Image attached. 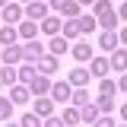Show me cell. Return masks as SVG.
Returning <instances> with one entry per match:
<instances>
[{
	"mask_svg": "<svg viewBox=\"0 0 127 127\" xmlns=\"http://www.w3.org/2000/svg\"><path fill=\"white\" fill-rule=\"evenodd\" d=\"M98 48H102V51H114V48H118V35H114V32H105V35L98 38Z\"/></svg>",
	"mask_w": 127,
	"mask_h": 127,
	"instance_id": "cell-17",
	"label": "cell"
},
{
	"mask_svg": "<svg viewBox=\"0 0 127 127\" xmlns=\"http://www.w3.org/2000/svg\"><path fill=\"white\" fill-rule=\"evenodd\" d=\"M79 3H95V0H79Z\"/></svg>",
	"mask_w": 127,
	"mask_h": 127,
	"instance_id": "cell-40",
	"label": "cell"
},
{
	"mask_svg": "<svg viewBox=\"0 0 127 127\" xmlns=\"http://www.w3.org/2000/svg\"><path fill=\"white\" fill-rule=\"evenodd\" d=\"M118 16H121V19H127V0H124V6H121V13H118Z\"/></svg>",
	"mask_w": 127,
	"mask_h": 127,
	"instance_id": "cell-37",
	"label": "cell"
},
{
	"mask_svg": "<svg viewBox=\"0 0 127 127\" xmlns=\"http://www.w3.org/2000/svg\"><path fill=\"white\" fill-rule=\"evenodd\" d=\"M16 38H19V32H16V26H3L0 29V41L10 48V45H16Z\"/></svg>",
	"mask_w": 127,
	"mask_h": 127,
	"instance_id": "cell-15",
	"label": "cell"
},
{
	"mask_svg": "<svg viewBox=\"0 0 127 127\" xmlns=\"http://www.w3.org/2000/svg\"><path fill=\"white\" fill-rule=\"evenodd\" d=\"M51 51H54V54H67V51H70V41H67V38H54V41H51Z\"/></svg>",
	"mask_w": 127,
	"mask_h": 127,
	"instance_id": "cell-26",
	"label": "cell"
},
{
	"mask_svg": "<svg viewBox=\"0 0 127 127\" xmlns=\"http://www.w3.org/2000/svg\"><path fill=\"white\" fill-rule=\"evenodd\" d=\"M0 6H6V0H0Z\"/></svg>",
	"mask_w": 127,
	"mask_h": 127,
	"instance_id": "cell-42",
	"label": "cell"
},
{
	"mask_svg": "<svg viewBox=\"0 0 127 127\" xmlns=\"http://www.w3.org/2000/svg\"><path fill=\"white\" fill-rule=\"evenodd\" d=\"M0 54H3V51H0Z\"/></svg>",
	"mask_w": 127,
	"mask_h": 127,
	"instance_id": "cell-45",
	"label": "cell"
},
{
	"mask_svg": "<svg viewBox=\"0 0 127 127\" xmlns=\"http://www.w3.org/2000/svg\"><path fill=\"white\" fill-rule=\"evenodd\" d=\"M3 19H6V26H16V22L22 19V10H19L16 3H6V6H3Z\"/></svg>",
	"mask_w": 127,
	"mask_h": 127,
	"instance_id": "cell-8",
	"label": "cell"
},
{
	"mask_svg": "<svg viewBox=\"0 0 127 127\" xmlns=\"http://www.w3.org/2000/svg\"><path fill=\"white\" fill-rule=\"evenodd\" d=\"M16 79H19V76H16L13 67H3V70H0V83H16Z\"/></svg>",
	"mask_w": 127,
	"mask_h": 127,
	"instance_id": "cell-30",
	"label": "cell"
},
{
	"mask_svg": "<svg viewBox=\"0 0 127 127\" xmlns=\"http://www.w3.org/2000/svg\"><path fill=\"white\" fill-rule=\"evenodd\" d=\"M95 108L105 111V114H111V111H114V98H111V95H102V98L95 102Z\"/></svg>",
	"mask_w": 127,
	"mask_h": 127,
	"instance_id": "cell-24",
	"label": "cell"
},
{
	"mask_svg": "<svg viewBox=\"0 0 127 127\" xmlns=\"http://www.w3.org/2000/svg\"><path fill=\"white\" fill-rule=\"evenodd\" d=\"M95 22H102V26H105V32H114V26H118V13L111 10V13H105V16H98Z\"/></svg>",
	"mask_w": 127,
	"mask_h": 127,
	"instance_id": "cell-19",
	"label": "cell"
},
{
	"mask_svg": "<svg viewBox=\"0 0 127 127\" xmlns=\"http://www.w3.org/2000/svg\"><path fill=\"white\" fill-rule=\"evenodd\" d=\"M118 89H124V92H127V76H121V83H118Z\"/></svg>",
	"mask_w": 127,
	"mask_h": 127,
	"instance_id": "cell-36",
	"label": "cell"
},
{
	"mask_svg": "<svg viewBox=\"0 0 127 127\" xmlns=\"http://www.w3.org/2000/svg\"><path fill=\"white\" fill-rule=\"evenodd\" d=\"M108 67H114L118 73H124V70H127V51H124V48H114V54H111Z\"/></svg>",
	"mask_w": 127,
	"mask_h": 127,
	"instance_id": "cell-5",
	"label": "cell"
},
{
	"mask_svg": "<svg viewBox=\"0 0 127 127\" xmlns=\"http://www.w3.org/2000/svg\"><path fill=\"white\" fill-rule=\"evenodd\" d=\"M16 76L22 79V83H32V79L38 76V70H35V64H26V67H22V70H19V73H16Z\"/></svg>",
	"mask_w": 127,
	"mask_h": 127,
	"instance_id": "cell-20",
	"label": "cell"
},
{
	"mask_svg": "<svg viewBox=\"0 0 127 127\" xmlns=\"http://www.w3.org/2000/svg\"><path fill=\"white\" fill-rule=\"evenodd\" d=\"M41 32H45V35H57V32H61V19H57V16L41 19Z\"/></svg>",
	"mask_w": 127,
	"mask_h": 127,
	"instance_id": "cell-11",
	"label": "cell"
},
{
	"mask_svg": "<svg viewBox=\"0 0 127 127\" xmlns=\"http://www.w3.org/2000/svg\"><path fill=\"white\" fill-rule=\"evenodd\" d=\"M73 57H76V61H92V45H89V41L76 45L73 48Z\"/></svg>",
	"mask_w": 127,
	"mask_h": 127,
	"instance_id": "cell-16",
	"label": "cell"
},
{
	"mask_svg": "<svg viewBox=\"0 0 127 127\" xmlns=\"http://www.w3.org/2000/svg\"><path fill=\"white\" fill-rule=\"evenodd\" d=\"M121 118H124V121H127V105H121Z\"/></svg>",
	"mask_w": 127,
	"mask_h": 127,
	"instance_id": "cell-39",
	"label": "cell"
},
{
	"mask_svg": "<svg viewBox=\"0 0 127 127\" xmlns=\"http://www.w3.org/2000/svg\"><path fill=\"white\" fill-rule=\"evenodd\" d=\"M45 127H64V121H61V118H48Z\"/></svg>",
	"mask_w": 127,
	"mask_h": 127,
	"instance_id": "cell-34",
	"label": "cell"
},
{
	"mask_svg": "<svg viewBox=\"0 0 127 127\" xmlns=\"http://www.w3.org/2000/svg\"><path fill=\"white\" fill-rule=\"evenodd\" d=\"M118 41H124V45H127V29L121 32V35H118Z\"/></svg>",
	"mask_w": 127,
	"mask_h": 127,
	"instance_id": "cell-38",
	"label": "cell"
},
{
	"mask_svg": "<svg viewBox=\"0 0 127 127\" xmlns=\"http://www.w3.org/2000/svg\"><path fill=\"white\" fill-rule=\"evenodd\" d=\"M35 70H38L41 76H51V73L57 70V57H41V61H38V67H35Z\"/></svg>",
	"mask_w": 127,
	"mask_h": 127,
	"instance_id": "cell-9",
	"label": "cell"
},
{
	"mask_svg": "<svg viewBox=\"0 0 127 127\" xmlns=\"http://www.w3.org/2000/svg\"><path fill=\"white\" fill-rule=\"evenodd\" d=\"M0 86H3V83H0Z\"/></svg>",
	"mask_w": 127,
	"mask_h": 127,
	"instance_id": "cell-44",
	"label": "cell"
},
{
	"mask_svg": "<svg viewBox=\"0 0 127 127\" xmlns=\"http://www.w3.org/2000/svg\"><path fill=\"white\" fill-rule=\"evenodd\" d=\"M0 61L6 64V67H13L16 61H22V48H16V45H10V48H3V54H0Z\"/></svg>",
	"mask_w": 127,
	"mask_h": 127,
	"instance_id": "cell-6",
	"label": "cell"
},
{
	"mask_svg": "<svg viewBox=\"0 0 127 127\" xmlns=\"http://www.w3.org/2000/svg\"><path fill=\"white\" fill-rule=\"evenodd\" d=\"M79 22V32H92L95 29V16H83V19H76Z\"/></svg>",
	"mask_w": 127,
	"mask_h": 127,
	"instance_id": "cell-29",
	"label": "cell"
},
{
	"mask_svg": "<svg viewBox=\"0 0 127 127\" xmlns=\"http://www.w3.org/2000/svg\"><path fill=\"white\" fill-rule=\"evenodd\" d=\"M26 3H32V0H26Z\"/></svg>",
	"mask_w": 127,
	"mask_h": 127,
	"instance_id": "cell-43",
	"label": "cell"
},
{
	"mask_svg": "<svg viewBox=\"0 0 127 127\" xmlns=\"http://www.w3.org/2000/svg\"><path fill=\"white\" fill-rule=\"evenodd\" d=\"M108 61H105V57H92V61H89V76H98V79H105L108 76Z\"/></svg>",
	"mask_w": 127,
	"mask_h": 127,
	"instance_id": "cell-3",
	"label": "cell"
},
{
	"mask_svg": "<svg viewBox=\"0 0 127 127\" xmlns=\"http://www.w3.org/2000/svg\"><path fill=\"white\" fill-rule=\"evenodd\" d=\"M10 102H13V105H26V102H29V89L13 86V89H10Z\"/></svg>",
	"mask_w": 127,
	"mask_h": 127,
	"instance_id": "cell-13",
	"label": "cell"
},
{
	"mask_svg": "<svg viewBox=\"0 0 127 127\" xmlns=\"http://www.w3.org/2000/svg\"><path fill=\"white\" fill-rule=\"evenodd\" d=\"M92 127H114V121H111V118H98Z\"/></svg>",
	"mask_w": 127,
	"mask_h": 127,
	"instance_id": "cell-33",
	"label": "cell"
},
{
	"mask_svg": "<svg viewBox=\"0 0 127 127\" xmlns=\"http://www.w3.org/2000/svg\"><path fill=\"white\" fill-rule=\"evenodd\" d=\"M6 127H19V124H13V121H10V124H6Z\"/></svg>",
	"mask_w": 127,
	"mask_h": 127,
	"instance_id": "cell-41",
	"label": "cell"
},
{
	"mask_svg": "<svg viewBox=\"0 0 127 127\" xmlns=\"http://www.w3.org/2000/svg\"><path fill=\"white\" fill-rule=\"evenodd\" d=\"M70 98H73V105H89V92H86V89H73Z\"/></svg>",
	"mask_w": 127,
	"mask_h": 127,
	"instance_id": "cell-28",
	"label": "cell"
},
{
	"mask_svg": "<svg viewBox=\"0 0 127 127\" xmlns=\"http://www.w3.org/2000/svg\"><path fill=\"white\" fill-rule=\"evenodd\" d=\"M98 92H102V95H114V92H118V86H114V83H111V79L105 76L102 83H98Z\"/></svg>",
	"mask_w": 127,
	"mask_h": 127,
	"instance_id": "cell-27",
	"label": "cell"
},
{
	"mask_svg": "<svg viewBox=\"0 0 127 127\" xmlns=\"http://www.w3.org/2000/svg\"><path fill=\"white\" fill-rule=\"evenodd\" d=\"M64 3H67V0H51V3H48V10H61Z\"/></svg>",
	"mask_w": 127,
	"mask_h": 127,
	"instance_id": "cell-35",
	"label": "cell"
},
{
	"mask_svg": "<svg viewBox=\"0 0 127 127\" xmlns=\"http://www.w3.org/2000/svg\"><path fill=\"white\" fill-rule=\"evenodd\" d=\"M61 13L67 16V19H73V16H79V3H76V0H67V3L61 6Z\"/></svg>",
	"mask_w": 127,
	"mask_h": 127,
	"instance_id": "cell-23",
	"label": "cell"
},
{
	"mask_svg": "<svg viewBox=\"0 0 127 127\" xmlns=\"http://www.w3.org/2000/svg\"><path fill=\"white\" fill-rule=\"evenodd\" d=\"M79 35V22L76 19H67V22H64V38H76Z\"/></svg>",
	"mask_w": 127,
	"mask_h": 127,
	"instance_id": "cell-22",
	"label": "cell"
},
{
	"mask_svg": "<svg viewBox=\"0 0 127 127\" xmlns=\"http://www.w3.org/2000/svg\"><path fill=\"white\" fill-rule=\"evenodd\" d=\"M48 13H51V10H48V3H41V0H32L29 6H26V16H29L32 22H38V19H48Z\"/></svg>",
	"mask_w": 127,
	"mask_h": 127,
	"instance_id": "cell-1",
	"label": "cell"
},
{
	"mask_svg": "<svg viewBox=\"0 0 127 127\" xmlns=\"http://www.w3.org/2000/svg\"><path fill=\"white\" fill-rule=\"evenodd\" d=\"M48 92H51V79L38 73V76L32 79V95H35V98H41V95H48Z\"/></svg>",
	"mask_w": 127,
	"mask_h": 127,
	"instance_id": "cell-4",
	"label": "cell"
},
{
	"mask_svg": "<svg viewBox=\"0 0 127 127\" xmlns=\"http://www.w3.org/2000/svg\"><path fill=\"white\" fill-rule=\"evenodd\" d=\"M19 38H35L38 35V22H32V19H26V22H19Z\"/></svg>",
	"mask_w": 127,
	"mask_h": 127,
	"instance_id": "cell-10",
	"label": "cell"
},
{
	"mask_svg": "<svg viewBox=\"0 0 127 127\" xmlns=\"http://www.w3.org/2000/svg\"><path fill=\"white\" fill-rule=\"evenodd\" d=\"M79 121H86V124H95V121H98V108H95L92 102H89V105H83V111H79Z\"/></svg>",
	"mask_w": 127,
	"mask_h": 127,
	"instance_id": "cell-12",
	"label": "cell"
},
{
	"mask_svg": "<svg viewBox=\"0 0 127 127\" xmlns=\"http://www.w3.org/2000/svg\"><path fill=\"white\" fill-rule=\"evenodd\" d=\"M19 127H41V124H38V114H26Z\"/></svg>",
	"mask_w": 127,
	"mask_h": 127,
	"instance_id": "cell-31",
	"label": "cell"
},
{
	"mask_svg": "<svg viewBox=\"0 0 127 127\" xmlns=\"http://www.w3.org/2000/svg\"><path fill=\"white\" fill-rule=\"evenodd\" d=\"M64 127H73V124H79V111L76 108H64Z\"/></svg>",
	"mask_w": 127,
	"mask_h": 127,
	"instance_id": "cell-21",
	"label": "cell"
},
{
	"mask_svg": "<svg viewBox=\"0 0 127 127\" xmlns=\"http://www.w3.org/2000/svg\"><path fill=\"white\" fill-rule=\"evenodd\" d=\"M51 111H54V102H51V98H45V95H41V98L35 102V114H38V118H48Z\"/></svg>",
	"mask_w": 127,
	"mask_h": 127,
	"instance_id": "cell-14",
	"label": "cell"
},
{
	"mask_svg": "<svg viewBox=\"0 0 127 127\" xmlns=\"http://www.w3.org/2000/svg\"><path fill=\"white\" fill-rule=\"evenodd\" d=\"M86 83H89V70L76 67V70L70 73V86H86Z\"/></svg>",
	"mask_w": 127,
	"mask_h": 127,
	"instance_id": "cell-18",
	"label": "cell"
},
{
	"mask_svg": "<svg viewBox=\"0 0 127 127\" xmlns=\"http://www.w3.org/2000/svg\"><path fill=\"white\" fill-rule=\"evenodd\" d=\"M70 95H73L70 83H51V102H70Z\"/></svg>",
	"mask_w": 127,
	"mask_h": 127,
	"instance_id": "cell-2",
	"label": "cell"
},
{
	"mask_svg": "<svg viewBox=\"0 0 127 127\" xmlns=\"http://www.w3.org/2000/svg\"><path fill=\"white\" fill-rule=\"evenodd\" d=\"M95 13H98V16L111 13V3H108V0H98V3H95Z\"/></svg>",
	"mask_w": 127,
	"mask_h": 127,
	"instance_id": "cell-32",
	"label": "cell"
},
{
	"mask_svg": "<svg viewBox=\"0 0 127 127\" xmlns=\"http://www.w3.org/2000/svg\"><path fill=\"white\" fill-rule=\"evenodd\" d=\"M41 51H45V48H41V41H29V45L22 48V57H26V61H41Z\"/></svg>",
	"mask_w": 127,
	"mask_h": 127,
	"instance_id": "cell-7",
	"label": "cell"
},
{
	"mask_svg": "<svg viewBox=\"0 0 127 127\" xmlns=\"http://www.w3.org/2000/svg\"><path fill=\"white\" fill-rule=\"evenodd\" d=\"M10 118H13V102L0 98V121H10Z\"/></svg>",
	"mask_w": 127,
	"mask_h": 127,
	"instance_id": "cell-25",
	"label": "cell"
}]
</instances>
